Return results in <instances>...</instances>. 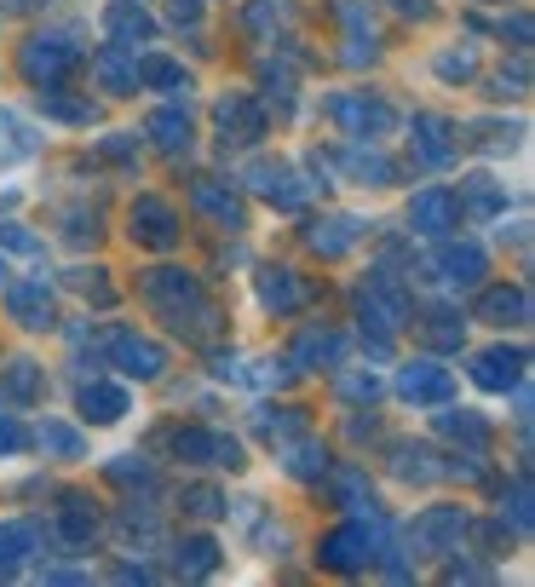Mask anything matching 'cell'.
Listing matches in <instances>:
<instances>
[{
    "mask_svg": "<svg viewBox=\"0 0 535 587\" xmlns=\"http://www.w3.org/2000/svg\"><path fill=\"white\" fill-rule=\"evenodd\" d=\"M455 208H461V202H455L449 190H426V196H415V225L438 236V231L455 225Z\"/></svg>",
    "mask_w": 535,
    "mask_h": 587,
    "instance_id": "cell-1",
    "label": "cell"
},
{
    "mask_svg": "<svg viewBox=\"0 0 535 587\" xmlns=\"http://www.w3.org/2000/svg\"><path fill=\"white\" fill-rule=\"evenodd\" d=\"M449 392V375L438 363H409L403 369V398H443Z\"/></svg>",
    "mask_w": 535,
    "mask_h": 587,
    "instance_id": "cell-2",
    "label": "cell"
},
{
    "mask_svg": "<svg viewBox=\"0 0 535 587\" xmlns=\"http://www.w3.org/2000/svg\"><path fill=\"white\" fill-rule=\"evenodd\" d=\"M6 300H12V311L24 317L29 329H41V323H47V288H41V282H18Z\"/></svg>",
    "mask_w": 535,
    "mask_h": 587,
    "instance_id": "cell-3",
    "label": "cell"
},
{
    "mask_svg": "<svg viewBox=\"0 0 535 587\" xmlns=\"http://www.w3.org/2000/svg\"><path fill=\"white\" fill-rule=\"evenodd\" d=\"M438 265L449 271L443 282H478V277H484V254H478V248H449Z\"/></svg>",
    "mask_w": 535,
    "mask_h": 587,
    "instance_id": "cell-4",
    "label": "cell"
},
{
    "mask_svg": "<svg viewBox=\"0 0 535 587\" xmlns=\"http://www.w3.org/2000/svg\"><path fill=\"white\" fill-rule=\"evenodd\" d=\"M116 357H121V369H127V375H156V369H162V352H156V346H144V340H121Z\"/></svg>",
    "mask_w": 535,
    "mask_h": 587,
    "instance_id": "cell-5",
    "label": "cell"
},
{
    "mask_svg": "<svg viewBox=\"0 0 535 587\" xmlns=\"http://www.w3.org/2000/svg\"><path fill=\"white\" fill-rule=\"evenodd\" d=\"M518 363H524L518 352H489V357H478V380H484V386H512V380H518Z\"/></svg>",
    "mask_w": 535,
    "mask_h": 587,
    "instance_id": "cell-6",
    "label": "cell"
},
{
    "mask_svg": "<svg viewBox=\"0 0 535 587\" xmlns=\"http://www.w3.org/2000/svg\"><path fill=\"white\" fill-rule=\"evenodd\" d=\"M81 403H87V415H93V421H116L121 409H127V398H121V392H110V386H93Z\"/></svg>",
    "mask_w": 535,
    "mask_h": 587,
    "instance_id": "cell-7",
    "label": "cell"
},
{
    "mask_svg": "<svg viewBox=\"0 0 535 587\" xmlns=\"http://www.w3.org/2000/svg\"><path fill=\"white\" fill-rule=\"evenodd\" d=\"M64 64H70V52L58 47V41H41V47L29 52V75H58Z\"/></svg>",
    "mask_w": 535,
    "mask_h": 587,
    "instance_id": "cell-8",
    "label": "cell"
},
{
    "mask_svg": "<svg viewBox=\"0 0 535 587\" xmlns=\"http://www.w3.org/2000/svg\"><path fill=\"white\" fill-rule=\"evenodd\" d=\"M265 306H300V282H288V271H271V282H265Z\"/></svg>",
    "mask_w": 535,
    "mask_h": 587,
    "instance_id": "cell-9",
    "label": "cell"
},
{
    "mask_svg": "<svg viewBox=\"0 0 535 587\" xmlns=\"http://www.w3.org/2000/svg\"><path fill=\"white\" fill-rule=\"evenodd\" d=\"M110 24L127 29V35H144V29H150V24H144V12H133V6H116V12H110Z\"/></svg>",
    "mask_w": 535,
    "mask_h": 587,
    "instance_id": "cell-10",
    "label": "cell"
},
{
    "mask_svg": "<svg viewBox=\"0 0 535 587\" xmlns=\"http://www.w3.org/2000/svg\"><path fill=\"white\" fill-rule=\"evenodd\" d=\"M156 133H162V144H185L190 139V127L179 116H156Z\"/></svg>",
    "mask_w": 535,
    "mask_h": 587,
    "instance_id": "cell-11",
    "label": "cell"
},
{
    "mask_svg": "<svg viewBox=\"0 0 535 587\" xmlns=\"http://www.w3.org/2000/svg\"><path fill=\"white\" fill-rule=\"evenodd\" d=\"M47 444L64 449V455H75V449H81V438H75V432H64V426H47Z\"/></svg>",
    "mask_w": 535,
    "mask_h": 587,
    "instance_id": "cell-12",
    "label": "cell"
},
{
    "mask_svg": "<svg viewBox=\"0 0 535 587\" xmlns=\"http://www.w3.org/2000/svg\"><path fill=\"white\" fill-rule=\"evenodd\" d=\"M12 444H18V426H6V421H0V449H12Z\"/></svg>",
    "mask_w": 535,
    "mask_h": 587,
    "instance_id": "cell-13",
    "label": "cell"
},
{
    "mask_svg": "<svg viewBox=\"0 0 535 587\" xmlns=\"http://www.w3.org/2000/svg\"><path fill=\"white\" fill-rule=\"evenodd\" d=\"M0 277H6V271H0Z\"/></svg>",
    "mask_w": 535,
    "mask_h": 587,
    "instance_id": "cell-14",
    "label": "cell"
}]
</instances>
